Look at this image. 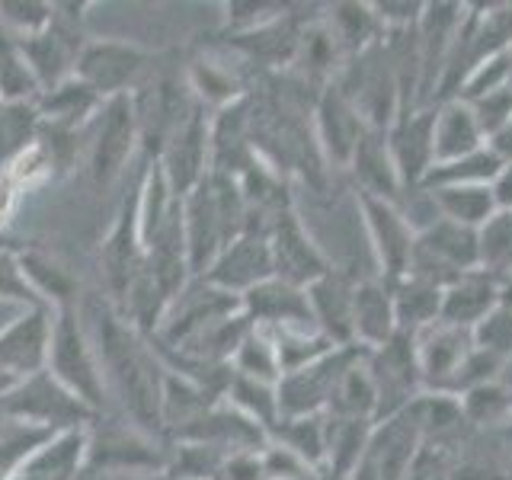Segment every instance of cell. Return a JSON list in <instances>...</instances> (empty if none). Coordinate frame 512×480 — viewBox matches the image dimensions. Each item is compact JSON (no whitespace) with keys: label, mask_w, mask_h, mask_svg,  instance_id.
<instances>
[{"label":"cell","mask_w":512,"mask_h":480,"mask_svg":"<svg viewBox=\"0 0 512 480\" xmlns=\"http://www.w3.org/2000/svg\"><path fill=\"white\" fill-rule=\"evenodd\" d=\"M477 247H480V269H487L496 279L512 276V208H500L477 231Z\"/></svg>","instance_id":"cell-15"},{"label":"cell","mask_w":512,"mask_h":480,"mask_svg":"<svg viewBox=\"0 0 512 480\" xmlns=\"http://www.w3.org/2000/svg\"><path fill=\"white\" fill-rule=\"evenodd\" d=\"M500 160H496L487 148L477 151L471 157L461 160H445V164H436L420 189H432V186H468V183H493L496 173H500Z\"/></svg>","instance_id":"cell-16"},{"label":"cell","mask_w":512,"mask_h":480,"mask_svg":"<svg viewBox=\"0 0 512 480\" xmlns=\"http://www.w3.org/2000/svg\"><path fill=\"white\" fill-rule=\"evenodd\" d=\"M362 356L359 346H340L327 352L304 368H295L279 378V413L282 420H295V416H317L330 407V400L340 388L349 365Z\"/></svg>","instance_id":"cell-2"},{"label":"cell","mask_w":512,"mask_h":480,"mask_svg":"<svg viewBox=\"0 0 512 480\" xmlns=\"http://www.w3.org/2000/svg\"><path fill=\"white\" fill-rule=\"evenodd\" d=\"M247 304H250V314L263 324L282 330H304V327H314V317H311V304H308V292L292 282H282V279H266L256 288L247 292Z\"/></svg>","instance_id":"cell-13"},{"label":"cell","mask_w":512,"mask_h":480,"mask_svg":"<svg viewBox=\"0 0 512 480\" xmlns=\"http://www.w3.org/2000/svg\"><path fill=\"white\" fill-rule=\"evenodd\" d=\"M272 250V269H276V279L292 282L298 288H308L311 282H317L324 272L330 269L324 263V256L317 253V247L304 237L301 224L285 215V221L276 224V234L269 240Z\"/></svg>","instance_id":"cell-11"},{"label":"cell","mask_w":512,"mask_h":480,"mask_svg":"<svg viewBox=\"0 0 512 480\" xmlns=\"http://www.w3.org/2000/svg\"><path fill=\"white\" fill-rule=\"evenodd\" d=\"M413 340H416V362H420L423 388L455 397L458 378L474 352V333L448 327V324H436L423 333H416Z\"/></svg>","instance_id":"cell-5"},{"label":"cell","mask_w":512,"mask_h":480,"mask_svg":"<svg viewBox=\"0 0 512 480\" xmlns=\"http://www.w3.org/2000/svg\"><path fill=\"white\" fill-rule=\"evenodd\" d=\"M346 480H381V477H378V474H375L372 468H368V464H362V461H359V468L352 471V474H349Z\"/></svg>","instance_id":"cell-24"},{"label":"cell","mask_w":512,"mask_h":480,"mask_svg":"<svg viewBox=\"0 0 512 480\" xmlns=\"http://www.w3.org/2000/svg\"><path fill=\"white\" fill-rule=\"evenodd\" d=\"M493 192L500 208H512V164L500 167V173H496V180H493Z\"/></svg>","instance_id":"cell-22"},{"label":"cell","mask_w":512,"mask_h":480,"mask_svg":"<svg viewBox=\"0 0 512 480\" xmlns=\"http://www.w3.org/2000/svg\"><path fill=\"white\" fill-rule=\"evenodd\" d=\"M397 333L400 330L394 317L391 282L381 276L359 279L356 304H352V340H356V346L372 352V349H381L388 340H394Z\"/></svg>","instance_id":"cell-8"},{"label":"cell","mask_w":512,"mask_h":480,"mask_svg":"<svg viewBox=\"0 0 512 480\" xmlns=\"http://www.w3.org/2000/svg\"><path fill=\"white\" fill-rule=\"evenodd\" d=\"M432 218L461 224V228L480 231L484 224L500 212V202H496L493 183H468V186H432L420 189Z\"/></svg>","instance_id":"cell-12"},{"label":"cell","mask_w":512,"mask_h":480,"mask_svg":"<svg viewBox=\"0 0 512 480\" xmlns=\"http://www.w3.org/2000/svg\"><path fill=\"white\" fill-rule=\"evenodd\" d=\"M359 279H349L343 272L327 269L317 282H311L308 292L314 327L327 336L333 346H356L352 340V304H356Z\"/></svg>","instance_id":"cell-6"},{"label":"cell","mask_w":512,"mask_h":480,"mask_svg":"<svg viewBox=\"0 0 512 480\" xmlns=\"http://www.w3.org/2000/svg\"><path fill=\"white\" fill-rule=\"evenodd\" d=\"M471 106L474 119L480 125V132L484 138H490L496 128H503L509 119H512V90L509 87H500V90H490L484 96H474V100H464Z\"/></svg>","instance_id":"cell-19"},{"label":"cell","mask_w":512,"mask_h":480,"mask_svg":"<svg viewBox=\"0 0 512 480\" xmlns=\"http://www.w3.org/2000/svg\"><path fill=\"white\" fill-rule=\"evenodd\" d=\"M464 423L474 426H493V423H506L512 413V391L503 381H490L480 384V388L468 391L458 397Z\"/></svg>","instance_id":"cell-17"},{"label":"cell","mask_w":512,"mask_h":480,"mask_svg":"<svg viewBox=\"0 0 512 480\" xmlns=\"http://www.w3.org/2000/svg\"><path fill=\"white\" fill-rule=\"evenodd\" d=\"M432 106H413L404 109L400 116L384 128V138H388V151L394 160V170L400 176V186H404V196L413 189H420L426 173L436 164V154H432Z\"/></svg>","instance_id":"cell-4"},{"label":"cell","mask_w":512,"mask_h":480,"mask_svg":"<svg viewBox=\"0 0 512 480\" xmlns=\"http://www.w3.org/2000/svg\"><path fill=\"white\" fill-rule=\"evenodd\" d=\"M471 269H480V247L477 231L461 228V224L432 218L416 231V244L407 272L416 279H426L432 285L445 288L458 276Z\"/></svg>","instance_id":"cell-1"},{"label":"cell","mask_w":512,"mask_h":480,"mask_svg":"<svg viewBox=\"0 0 512 480\" xmlns=\"http://www.w3.org/2000/svg\"><path fill=\"white\" fill-rule=\"evenodd\" d=\"M96 58H100V61L109 58V55H106V48H100V52H93V58L87 55V71H96ZM106 71H119V80H122V77L132 74L135 68H125V64H106Z\"/></svg>","instance_id":"cell-23"},{"label":"cell","mask_w":512,"mask_h":480,"mask_svg":"<svg viewBox=\"0 0 512 480\" xmlns=\"http://www.w3.org/2000/svg\"><path fill=\"white\" fill-rule=\"evenodd\" d=\"M356 196H359L362 224L378 260V276L394 282L404 276L410 266L413 244H416V224L410 221L407 208L400 202L365 196V192H356Z\"/></svg>","instance_id":"cell-3"},{"label":"cell","mask_w":512,"mask_h":480,"mask_svg":"<svg viewBox=\"0 0 512 480\" xmlns=\"http://www.w3.org/2000/svg\"><path fill=\"white\" fill-rule=\"evenodd\" d=\"M391 295H394V317H397L400 333L416 336V333L439 324V317H442V288L439 285L404 272V276L391 282Z\"/></svg>","instance_id":"cell-14"},{"label":"cell","mask_w":512,"mask_h":480,"mask_svg":"<svg viewBox=\"0 0 512 480\" xmlns=\"http://www.w3.org/2000/svg\"><path fill=\"white\" fill-rule=\"evenodd\" d=\"M487 151L500 160V164H512V119L487 138Z\"/></svg>","instance_id":"cell-21"},{"label":"cell","mask_w":512,"mask_h":480,"mask_svg":"<svg viewBox=\"0 0 512 480\" xmlns=\"http://www.w3.org/2000/svg\"><path fill=\"white\" fill-rule=\"evenodd\" d=\"M404 480H452V452H448V442H423Z\"/></svg>","instance_id":"cell-20"},{"label":"cell","mask_w":512,"mask_h":480,"mask_svg":"<svg viewBox=\"0 0 512 480\" xmlns=\"http://www.w3.org/2000/svg\"><path fill=\"white\" fill-rule=\"evenodd\" d=\"M496 304H500V279L490 276L487 269H471L442 288L439 324L474 333L480 320H484Z\"/></svg>","instance_id":"cell-7"},{"label":"cell","mask_w":512,"mask_h":480,"mask_svg":"<svg viewBox=\"0 0 512 480\" xmlns=\"http://www.w3.org/2000/svg\"><path fill=\"white\" fill-rule=\"evenodd\" d=\"M484 148H487V138L480 132L471 106L458 100V96H452V100H439L436 112H432V154H436V164L471 157Z\"/></svg>","instance_id":"cell-10"},{"label":"cell","mask_w":512,"mask_h":480,"mask_svg":"<svg viewBox=\"0 0 512 480\" xmlns=\"http://www.w3.org/2000/svg\"><path fill=\"white\" fill-rule=\"evenodd\" d=\"M474 346L490 352L493 359H500L503 365L512 362V308L509 304H496V308L480 320L474 330Z\"/></svg>","instance_id":"cell-18"},{"label":"cell","mask_w":512,"mask_h":480,"mask_svg":"<svg viewBox=\"0 0 512 480\" xmlns=\"http://www.w3.org/2000/svg\"><path fill=\"white\" fill-rule=\"evenodd\" d=\"M317 116H320V144H324L327 157L336 160L340 167H349L352 154H356V148H359V141L368 132L362 112L343 93L340 84H330L324 90V96H320Z\"/></svg>","instance_id":"cell-9"}]
</instances>
